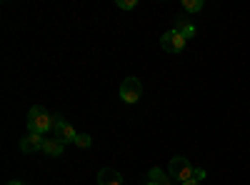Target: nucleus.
<instances>
[{"label":"nucleus","instance_id":"obj_1","mask_svg":"<svg viewBox=\"0 0 250 185\" xmlns=\"http://www.w3.org/2000/svg\"><path fill=\"white\" fill-rule=\"evenodd\" d=\"M28 130L30 133H40V135L50 133L53 130V115L45 108H40V105L30 108V113H28Z\"/></svg>","mask_w":250,"mask_h":185},{"label":"nucleus","instance_id":"obj_2","mask_svg":"<svg viewBox=\"0 0 250 185\" xmlns=\"http://www.w3.org/2000/svg\"><path fill=\"white\" fill-rule=\"evenodd\" d=\"M168 175L183 185L185 180L195 178V168H193V165H190V163H188L183 155H175V158L170 160V165H168Z\"/></svg>","mask_w":250,"mask_h":185},{"label":"nucleus","instance_id":"obj_3","mask_svg":"<svg viewBox=\"0 0 250 185\" xmlns=\"http://www.w3.org/2000/svg\"><path fill=\"white\" fill-rule=\"evenodd\" d=\"M53 138H58L62 145H68V143H75L78 133L70 123H65L60 115H53Z\"/></svg>","mask_w":250,"mask_h":185},{"label":"nucleus","instance_id":"obj_4","mask_svg":"<svg viewBox=\"0 0 250 185\" xmlns=\"http://www.w3.org/2000/svg\"><path fill=\"white\" fill-rule=\"evenodd\" d=\"M185 43H188V38H185L183 33H178L175 28L168 30V33L160 38V48H163L165 53H180V50L185 48Z\"/></svg>","mask_w":250,"mask_h":185},{"label":"nucleus","instance_id":"obj_5","mask_svg":"<svg viewBox=\"0 0 250 185\" xmlns=\"http://www.w3.org/2000/svg\"><path fill=\"white\" fill-rule=\"evenodd\" d=\"M140 95H143V85H140L138 78H125L123 83H120V100H125V103H138Z\"/></svg>","mask_w":250,"mask_h":185},{"label":"nucleus","instance_id":"obj_6","mask_svg":"<svg viewBox=\"0 0 250 185\" xmlns=\"http://www.w3.org/2000/svg\"><path fill=\"white\" fill-rule=\"evenodd\" d=\"M43 145H45V138L40 135V133H28L23 140H20V150L28 153V155H33V153H38V150H43Z\"/></svg>","mask_w":250,"mask_h":185},{"label":"nucleus","instance_id":"obj_7","mask_svg":"<svg viewBox=\"0 0 250 185\" xmlns=\"http://www.w3.org/2000/svg\"><path fill=\"white\" fill-rule=\"evenodd\" d=\"M98 185H123V178L115 168H103L98 173Z\"/></svg>","mask_w":250,"mask_h":185},{"label":"nucleus","instance_id":"obj_8","mask_svg":"<svg viewBox=\"0 0 250 185\" xmlns=\"http://www.w3.org/2000/svg\"><path fill=\"white\" fill-rule=\"evenodd\" d=\"M62 150H65V145H62L58 138H45V145H43V153L45 155L58 158V155H62Z\"/></svg>","mask_w":250,"mask_h":185},{"label":"nucleus","instance_id":"obj_9","mask_svg":"<svg viewBox=\"0 0 250 185\" xmlns=\"http://www.w3.org/2000/svg\"><path fill=\"white\" fill-rule=\"evenodd\" d=\"M175 30H178V33H183L188 40H190V38L195 35V25H193V23H190V20H188L185 15L175 18Z\"/></svg>","mask_w":250,"mask_h":185},{"label":"nucleus","instance_id":"obj_10","mask_svg":"<svg viewBox=\"0 0 250 185\" xmlns=\"http://www.w3.org/2000/svg\"><path fill=\"white\" fill-rule=\"evenodd\" d=\"M148 175H150V180L158 183V185H173V178H170V175H165L160 168H150Z\"/></svg>","mask_w":250,"mask_h":185},{"label":"nucleus","instance_id":"obj_11","mask_svg":"<svg viewBox=\"0 0 250 185\" xmlns=\"http://www.w3.org/2000/svg\"><path fill=\"white\" fill-rule=\"evenodd\" d=\"M203 0H185V3H183V8L188 10V13H198V10H203Z\"/></svg>","mask_w":250,"mask_h":185},{"label":"nucleus","instance_id":"obj_12","mask_svg":"<svg viewBox=\"0 0 250 185\" xmlns=\"http://www.w3.org/2000/svg\"><path fill=\"white\" fill-rule=\"evenodd\" d=\"M90 135H85V133H78V138H75V145L78 148H90Z\"/></svg>","mask_w":250,"mask_h":185},{"label":"nucleus","instance_id":"obj_13","mask_svg":"<svg viewBox=\"0 0 250 185\" xmlns=\"http://www.w3.org/2000/svg\"><path fill=\"white\" fill-rule=\"evenodd\" d=\"M115 5H118V8H123V10H133L138 3H135V0H115Z\"/></svg>","mask_w":250,"mask_h":185},{"label":"nucleus","instance_id":"obj_14","mask_svg":"<svg viewBox=\"0 0 250 185\" xmlns=\"http://www.w3.org/2000/svg\"><path fill=\"white\" fill-rule=\"evenodd\" d=\"M195 173H198V170H195ZM195 178H198V175H195ZM195 178H190V180H185L183 185H200V180H195Z\"/></svg>","mask_w":250,"mask_h":185},{"label":"nucleus","instance_id":"obj_15","mask_svg":"<svg viewBox=\"0 0 250 185\" xmlns=\"http://www.w3.org/2000/svg\"><path fill=\"white\" fill-rule=\"evenodd\" d=\"M5 185H23V183H20V180H10V183H5Z\"/></svg>","mask_w":250,"mask_h":185},{"label":"nucleus","instance_id":"obj_16","mask_svg":"<svg viewBox=\"0 0 250 185\" xmlns=\"http://www.w3.org/2000/svg\"><path fill=\"white\" fill-rule=\"evenodd\" d=\"M145 185H158V183H153V180H148V183H145Z\"/></svg>","mask_w":250,"mask_h":185}]
</instances>
